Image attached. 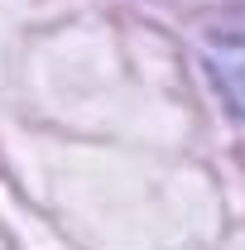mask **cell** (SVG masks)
Segmentation results:
<instances>
[{
    "label": "cell",
    "mask_w": 245,
    "mask_h": 250,
    "mask_svg": "<svg viewBox=\"0 0 245 250\" xmlns=\"http://www.w3.org/2000/svg\"><path fill=\"white\" fill-rule=\"evenodd\" d=\"M202 62H207V77L221 92V101L245 121V24L207 34L202 39Z\"/></svg>",
    "instance_id": "1"
}]
</instances>
